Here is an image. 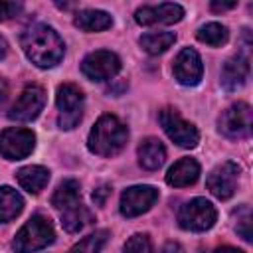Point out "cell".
I'll return each instance as SVG.
<instances>
[{
	"label": "cell",
	"mask_w": 253,
	"mask_h": 253,
	"mask_svg": "<svg viewBox=\"0 0 253 253\" xmlns=\"http://www.w3.org/2000/svg\"><path fill=\"white\" fill-rule=\"evenodd\" d=\"M213 253H243V251L241 249H235V247H219Z\"/></svg>",
	"instance_id": "d6a6232c"
},
{
	"label": "cell",
	"mask_w": 253,
	"mask_h": 253,
	"mask_svg": "<svg viewBox=\"0 0 253 253\" xmlns=\"http://www.w3.org/2000/svg\"><path fill=\"white\" fill-rule=\"evenodd\" d=\"M95 217H93V213L85 208V206H75V208H71V210H65L63 213H61V225H63V229L67 231V233H77V231H81L85 225H89L91 221H93Z\"/></svg>",
	"instance_id": "7402d4cb"
},
{
	"label": "cell",
	"mask_w": 253,
	"mask_h": 253,
	"mask_svg": "<svg viewBox=\"0 0 253 253\" xmlns=\"http://www.w3.org/2000/svg\"><path fill=\"white\" fill-rule=\"evenodd\" d=\"M45 105V91L40 85H28L20 97L16 99V103L12 105L8 117L12 121H20V123H28L32 119H36L40 115V111Z\"/></svg>",
	"instance_id": "30bf717a"
},
{
	"label": "cell",
	"mask_w": 253,
	"mask_h": 253,
	"mask_svg": "<svg viewBox=\"0 0 253 253\" xmlns=\"http://www.w3.org/2000/svg\"><path fill=\"white\" fill-rule=\"evenodd\" d=\"M125 253H152V243L148 235L134 233L132 237H128V241L125 243Z\"/></svg>",
	"instance_id": "484cf974"
},
{
	"label": "cell",
	"mask_w": 253,
	"mask_h": 253,
	"mask_svg": "<svg viewBox=\"0 0 253 253\" xmlns=\"http://www.w3.org/2000/svg\"><path fill=\"white\" fill-rule=\"evenodd\" d=\"M249 75V59L241 53L229 57L221 69V85L227 91H233L237 87H241L247 81Z\"/></svg>",
	"instance_id": "9a60e30c"
},
{
	"label": "cell",
	"mask_w": 253,
	"mask_h": 253,
	"mask_svg": "<svg viewBox=\"0 0 253 253\" xmlns=\"http://www.w3.org/2000/svg\"><path fill=\"white\" fill-rule=\"evenodd\" d=\"M109 194H111V186L103 184V186H99V188H97V190L93 192V202H95L97 206H103V204L107 202Z\"/></svg>",
	"instance_id": "f1b7e54d"
},
{
	"label": "cell",
	"mask_w": 253,
	"mask_h": 253,
	"mask_svg": "<svg viewBox=\"0 0 253 253\" xmlns=\"http://www.w3.org/2000/svg\"><path fill=\"white\" fill-rule=\"evenodd\" d=\"M198 40L208 45H223L227 42V28L217 22H210L198 30Z\"/></svg>",
	"instance_id": "cb8c5ba5"
},
{
	"label": "cell",
	"mask_w": 253,
	"mask_h": 253,
	"mask_svg": "<svg viewBox=\"0 0 253 253\" xmlns=\"http://www.w3.org/2000/svg\"><path fill=\"white\" fill-rule=\"evenodd\" d=\"M204 73L202 59L196 49L184 47L174 59V77L182 85H198Z\"/></svg>",
	"instance_id": "5bb4252c"
},
{
	"label": "cell",
	"mask_w": 253,
	"mask_h": 253,
	"mask_svg": "<svg viewBox=\"0 0 253 253\" xmlns=\"http://www.w3.org/2000/svg\"><path fill=\"white\" fill-rule=\"evenodd\" d=\"M158 119H160V125H162V128H164V132H166L178 146H182V148H194V146L200 142V132H198V128H196L192 123L184 121V119L178 115L176 109H162L160 115H158Z\"/></svg>",
	"instance_id": "8992f818"
},
{
	"label": "cell",
	"mask_w": 253,
	"mask_h": 253,
	"mask_svg": "<svg viewBox=\"0 0 253 253\" xmlns=\"http://www.w3.org/2000/svg\"><path fill=\"white\" fill-rule=\"evenodd\" d=\"M73 24L83 32H103L111 28L113 18L103 10H81L77 12Z\"/></svg>",
	"instance_id": "ffe728a7"
},
{
	"label": "cell",
	"mask_w": 253,
	"mask_h": 253,
	"mask_svg": "<svg viewBox=\"0 0 253 253\" xmlns=\"http://www.w3.org/2000/svg\"><path fill=\"white\" fill-rule=\"evenodd\" d=\"M16 180L26 192L38 194L40 190L45 188V184L49 180V170L43 166H24L16 172Z\"/></svg>",
	"instance_id": "ac0fdd59"
},
{
	"label": "cell",
	"mask_w": 253,
	"mask_h": 253,
	"mask_svg": "<svg viewBox=\"0 0 253 253\" xmlns=\"http://www.w3.org/2000/svg\"><path fill=\"white\" fill-rule=\"evenodd\" d=\"M36 146V134L28 128H6L0 134V154L8 160H22L26 158Z\"/></svg>",
	"instance_id": "ba28073f"
},
{
	"label": "cell",
	"mask_w": 253,
	"mask_h": 253,
	"mask_svg": "<svg viewBox=\"0 0 253 253\" xmlns=\"http://www.w3.org/2000/svg\"><path fill=\"white\" fill-rule=\"evenodd\" d=\"M237 233L245 239V241H251V211L247 206H243L239 211H237V225H235Z\"/></svg>",
	"instance_id": "4316f807"
},
{
	"label": "cell",
	"mask_w": 253,
	"mask_h": 253,
	"mask_svg": "<svg viewBox=\"0 0 253 253\" xmlns=\"http://www.w3.org/2000/svg\"><path fill=\"white\" fill-rule=\"evenodd\" d=\"M55 103L59 109V117H57L59 126L65 130L75 128L83 117V93H81V89L73 83L59 85Z\"/></svg>",
	"instance_id": "277c9868"
},
{
	"label": "cell",
	"mask_w": 253,
	"mask_h": 253,
	"mask_svg": "<svg viewBox=\"0 0 253 253\" xmlns=\"http://www.w3.org/2000/svg\"><path fill=\"white\" fill-rule=\"evenodd\" d=\"M107 237H109V231H107V229H99V231H95V233L83 237L69 253H99L101 247L105 245Z\"/></svg>",
	"instance_id": "d4e9b609"
},
{
	"label": "cell",
	"mask_w": 253,
	"mask_h": 253,
	"mask_svg": "<svg viewBox=\"0 0 253 253\" xmlns=\"http://www.w3.org/2000/svg\"><path fill=\"white\" fill-rule=\"evenodd\" d=\"M121 69V59L117 53L113 51H107V49H97V51H91L83 63H81V71L87 79L91 81H105V79H111L119 73Z\"/></svg>",
	"instance_id": "52a82bcc"
},
{
	"label": "cell",
	"mask_w": 253,
	"mask_h": 253,
	"mask_svg": "<svg viewBox=\"0 0 253 253\" xmlns=\"http://www.w3.org/2000/svg\"><path fill=\"white\" fill-rule=\"evenodd\" d=\"M166 160V148L158 138H146L138 146V162L146 170H158Z\"/></svg>",
	"instance_id": "e0dca14e"
},
{
	"label": "cell",
	"mask_w": 253,
	"mask_h": 253,
	"mask_svg": "<svg viewBox=\"0 0 253 253\" xmlns=\"http://www.w3.org/2000/svg\"><path fill=\"white\" fill-rule=\"evenodd\" d=\"M20 12H22V4H16V2H0V22L14 18Z\"/></svg>",
	"instance_id": "83f0119b"
},
{
	"label": "cell",
	"mask_w": 253,
	"mask_h": 253,
	"mask_svg": "<svg viewBox=\"0 0 253 253\" xmlns=\"http://www.w3.org/2000/svg\"><path fill=\"white\" fill-rule=\"evenodd\" d=\"M215 208L206 198H194L178 211V223L190 231H206L215 223Z\"/></svg>",
	"instance_id": "5b68a950"
},
{
	"label": "cell",
	"mask_w": 253,
	"mask_h": 253,
	"mask_svg": "<svg viewBox=\"0 0 253 253\" xmlns=\"http://www.w3.org/2000/svg\"><path fill=\"white\" fill-rule=\"evenodd\" d=\"M237 2H211V10L213 12H223V10H231L235 8Z\"/></svg>",
	"instance_id": "f546056e"
},
{
	"label": "cell",
	"mask_w": 253,
	"mask_h": 253,
	"mask_svg": "<svg viewBox=\"0 0 253 253\" xmlns=\"http://www.w3.org/2000/svg\"><path fill=\"white\" fill-rule=\"evenodd\" d=\"M51 204H53L57 210H61V211L79 206V204H81L79 182H77V180H63V182L57 186L55 194L51 196Z\"/></svg>",
	"instance_id": "d6986e66"
},
{
	"label": "cell",
	"mask_w": 253,
	"mask_h": 253,
	"mask_svg": "<svg viewBox=\"0 0 253 253\" xmlns=\"http://www.w3.org/2000/svg\"><path fill=\"white\" fill-rule=\"evenodd\" d=\"M6 53H8V42H6V40L0 36V59H2Z\"/></svg>",
	"instance_id": "836d02e7"
},
{
	"label": "cell",
	"mask_w": 253,
	"mask_h": 253,
	"mask_svg": "<svg viewBox=\"0 0 253 253\" xmlns=\"http://www.w3.org/2000/svg\"><path fill=\"white\" fill-rule=\"evenodd\" d=\"M6 97H8V85H6V81L0 77V107H2V103L6 101Z\"/></svg>",
	"instance_id": "1f68e13d"
},
{
	"label": "cell",
	"mask_w": 253,
	"mask_h": 253,
	"mask_svg": "<svg viewBox=\"0 0 253 253\" xmlns=\"http://www.w3.org/2000/svg\"><path fill=\"white\" fill-rule=\"evenodd\" d=\"M22 208H24L22 196L10 186H2L0 188V221L14 219L16 215H20Z\"/></svg>",
	"instance_id": "44dd1931"
},
{
	"label": "cell",
	"mask_w": 253,
	"mask_h": 253,
	"mask_svg": "<svg viewBox=\"0 0 253 253\" xmlns=\"http://www.w3.org/2000/svg\"><path fill=\"white\" fill-rule=\"evenodd\" d=\"M160 253H184V249H182L178 243L170 241V243H166V245L162 247V251H160Z\"/></svg>",
	"instance_id": "4dcf8cb0"
},
{
	"label": "cell",
	"mask_w": 253,
	"mask_h": 253,
	"mask_svg": "<svg viewBox=\"0 0 253 253\" xmlns=\"http://www.w3.org/2000/svg\"><path fill=\"white\" fill-rule=\"evenodd\" d=\"M22 49L38 67H53L63 57V40L49 26L38 24L22 34Z\"/></svg>",
	"instance_id": "6da1fadb"
},
{
	"label": "cell",
	"mask_w": 253,
	"mask_h": 253,
	"mask_svg": "<svg viewBox=\"0 0 253 253\" xmlns=\"http://www.w3.org/2000/svg\"><path fill=\"white\" fill-rule=\"evenodd\" d=\"M237 178H239V166L235 162L227 160L211 170V174L206 180V186L215 198L227 200L233 196V192L237 188Z\"/></svg>",
	"instance_id": "7c38bea8"
},
{
	"label": "cell",
	"mask_w": 253,
	"mask_h": 253,
	"mask_svg": "<svg viewBox=\"0 0 253 253\" xmlns=\"http://www.w3.org/2000/svg\"><path fill=\"white\" fill-rule=\"evenodd\" d=\"M176 42V36L172 32H154V34H146L138 40L140 47L150 53V55H156V53H162L166 51L172 43Z\"/></svg>",
	"instance_id": "603a6c76"
},
{
	"label": "cell",
	"mask_w": 253,
	"mask_h": 253,
	"mask_svg": "<svg viewBox=\"0 0 253 253\" xmlns=\"http://www.w3.org/2000/svg\"><path fill=\"white\" fill-rule=\"evenodd\" d=\"M198 176H200V164L194 158H182L168 170L166 182L174 188H184V186L194 184Z\"/></svg>",
	"instance_id": "2e32d148"
},
{
	"label": "cell",
	"mask_w": 253,
	"mask_h": 253,
	"mask_svg": "<svg viewBox=\"0 0 253 253\" xmlns=\"http://www.w3.org/2000/svg\"><path fill=\"white\" fill-rule=\"evenodd\" d=\"M128 136L126 126L115 115H103L89 132V150L99 156H115L121 152Z\"/></svg>",
	"instance_id": "7a4b0ae2"
},
{
	"label": "cell",
	"mask_w": 253,
	"mask_h": 253,
	"mask_svg": "<svg viewBox=\"0 0 253 253\" xmlns=\"http://www.w3.org/2000/svg\"><path fill=\"white\" fill-rule=\"evenodd\" d=\"M53 237H55V233H53L51 221L43 215H34L16 233L14 249H16V253H36V251L47 247L53 241Z\"/></svg>",
	"instance_id": "3957f363"
},
{
	"label": "cell",
	"mask_w": 253,
	"mask_h": 253,
	"mask_svg": "<svg viewBox=\"0 0 253 253\" xmlns=\"http://www.w3.org/2000/svg\"><path fill=\"white\" fill-rule=\"evenodd\" d=\"M184 16V8L174 2H164L158 6H142L134 12V20L140 26H152V24H174L180 22Z\"/></svg>",
	"instance_id": "4fadbf2b"
},
{
	"label": "cell",
	"mask_w": 253,
	"mask_h": 253,
	"mask_svg": "<svg viewBox=\"0 0 253 253\" xmlns=\"http://www.w3.org/2000/svg\"><path fill=\"white\" fill-rule=\"evenodd\" d=\"M219 130L227 138H245L251 132V107L247 103H235L227 107L219 117Z\"/></svg>",
	"instance_id": "9c48e42d"
},
{
	"label": "cell",
	"mask_w": 253,
	"mask_h": 253,
	"mask_svg": "<svg viewBox=\"0 0 253 253\" xmlns=\"http://www.w3.org/2000/svg\"><path fill=\"white\" fill-rule=\"evenodd\" d=\"M158 200V190L154 186H132L121 196V213L125 217H136L148 211Z\"/></svg>",
	"instance_id": "8fae6325"
}]
</instances>
